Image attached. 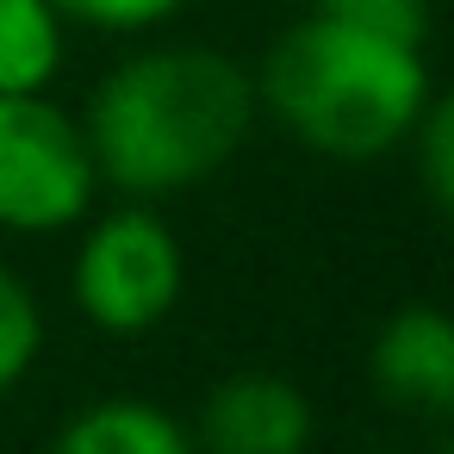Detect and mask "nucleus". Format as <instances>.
Masks as SVG:
<instances>
[{
  "label": "nucleus",
  "mask_w": 454,
  "mask_h": 454,
  "mask_svg": "<svg viewBox=\"0 0 454 454\" xmlns=\"http://www.w3.org/2000/svg\"><path fill=\"white\" fill-rule=\"evenodd\" d=\"M51 454H200V448H193V429L175 411H162L156 398L119 392V398L82 404L57 429Z\"/></svg>",
  "instance_id": "0eeeda50"
},
{
  "label": "nucleus",
  "mask_w": 454,
  "mask_h": 454,
  "mask_svg": "<svg viewBox=\"0 0 454 454\" xmlns=\"http://www.w3.org/2000/svg\"><path fill=\"white\" fill-rule=\"evenodd\" d=\"M69 57V26L51 0H0V94H51Z\"/></svg>",
  "instance_id": "6e6552de"
},
{
  "label": "nucleus",
  "mask_w": 454,
  "mask_h": 454,
  "mask_svg": "<svg viewBox=\"0 0 454 454\" xmlns=\"http://www.w3.org/2000/svg\"><path fill=\"white\" fill-rule=\"evenodd\" d=\"M187 429L200 454H305L317 435V411L286 373L243 367L206 392Z\"/></svg>",
  "instance_id": "39448f33"
},
{
  "label": "nucleus",
  "mask_w": 454,
  "mask_h": 454,
  "mask_svg": "<svg viewBox=\"0 0 454 454\" xmlns=\"http://www.w3.org/2000/svg\"><path fill=\"white\" fill-rule=\"evenodd\" d=\"M181 286H187V255H181V237L168 231V218H156L150 206H119V212L82 218L69 293L94 330L144 336L181 305Z\"/></svg>",
  "instance_id": "20e7f679"
},
{
  "label": "nucleus",
  "mask_w": 454,
  "mask_h": 454,
  "mask_svg": "<svg viewBox=\"0 0 454 454\" xmlns=\"http://www.w3.org/2000/svg\"><path fill=\"white\" fill-rule=\"evenodd\" d=\"M404 156L417 162L423 193H429V206L442 212V206L454 200V125H448V100H429V106H423V119H417L411 137H404Z\"/></svg>",
  "instance_id": "9b49d317"
},
{
  "label": "nucleus",
  "mask_w": 454,
  "mask_h": 454,
  "mask_svg": "<svg viewBox=\"0 0 454 454\" xmlns=\"http://www.w3.org/2000/svg\"><path fill=\"white\" fill-rule=\"evenodd\" d=\"M255 69L212 44H156L113 63L82 113L100 187L168 200L212 181L255 131Z\"/></svg>",
  "instance_id": "f257e3e1"
},
{
  "label": "nucleus",
  "mask_w": 454,
  "mask_h": 454,
  "mask_svg": "<svg viewBox=\"0 0 454 454\" xmlns=\"http://www.w3.org/2000/svg\"><path fill=\"white\" fill-rule=\"evenodd\" d=\"M100 200V168L82 113L51 94H0V231L57 237Z\"/></svg>",
  "instance_id": "7ed1b4c3"
},
{
  "label": "nucleus",
  "mask_w": 454,
  "mask_h": 454,
  "mask_svg": "<svg viewBox=\"0 0 454 454\" xmlns=\"http://www.w3.org/2000/svg\"><path fill=\"white\" fill-rule=\"evenodd\" d=\"M38 355H44V305L13 268H0V398L32 380Z\"/></svg>",
  "instance_id": "1a4fd4ad"
},
{
  "label": "nucleus",
  "mask_w": 454,
  "mask_h": 454,
  "mask_svg": "<svg viewBox=\"0 0 454 454\" xmlns=\"http://www.w3.org/2000/svg\"><path fill=\"white\" fill-rule=\"evenodd\" d=\"M311 13H330L342 26H361V32H380V38H404V44L429 38V0H311Z\"/></svg>",
  "instance_id": "f8f14e48"
},
{
  "label": "nucleus",
  "mask_w": 454,
  "mask_h": 454,
  "mask_svg": "<svg viewBox=\"0 0 454 454\" xmlns=\"http://www.w3.org/2000/svg\"><path fill=\"white\" fill-rule=\"evenodd\" d=\"M442 454H448V448H442Z\"/></svg>",
  "instance_id": "ddd939ff"
},
{
  "label": "nucleus",
  "mask_w": 454,
  "mask_h": 454,
  "mask_svg": "<svg viewBox=\"0 0 454 454\" xmlns=\"http://www.w3.org/2000/svg\"><path fill=\"white\" fill-rule=\"evenodd\" d=\"M262 113L324 162H380L404 150L435 100L423 44L342 26L330 13L293 20L255 69Z\"/></svg>",
  "instance_id": "f03ea898"
},
{
  "label": "nucleus",
  "mask_w": 454,
  "mask_h": 454,
  "mask_svg": "<svg viewBox=\"0 0 454 454\" xmlns=\"http://www.w3.org/2000/svg\"><path fill=\"white\" fill-rule=\"evenodd\" d=\"M367 380L398 411L448 417V404H454V324L435 305L392 311L367 348Z\"/></svg>",
  "instance_id": "423d86ee"
},
{
  "label": "nucleus",
  "mask_w": 454,
  "mask_h": 454,
  "mask_svg": "<svg viewBox=\"0 0 454 454\" xmlns=\"http://www.w3.org/2000/svg\"><path fill=\"white\" fill-rule=\"evenodd\" d=\"M51 7L63 13V26L106 32V38H137V32L168 26L187 0H51Z\"/></svg>",
  "instance_id": "9d476101"
}]
</instances>
